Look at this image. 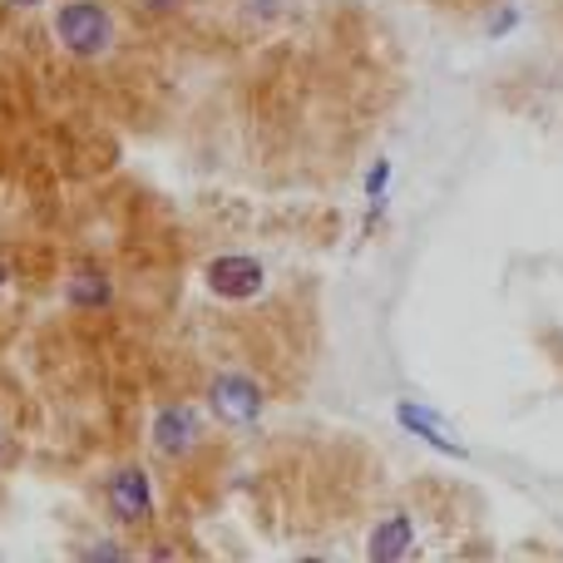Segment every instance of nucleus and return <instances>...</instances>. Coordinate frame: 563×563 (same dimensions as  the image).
<instances>
[{
	"label": "nucleus",
	"mask_w": 563,
	"mask_h": 563,
	"mask_svg": "<svg viewBox=\"0 0 563 563\" xmlns=\"http://www.w3.org/2000/svg\"><path fill=\"white\" fill-rule=\"evenodd\" d=\"M55 40L75 59H99L114 45V15L99 0H65L55 10Z\"/></svg>",
	"instance_id": "f257e3e1"
},
{
	"label": "nucleus",
	"mask_w": 563,
	"mask_h": 563,
	"mask_svg": "<svg viewBox=\"0 0 563 563\" xmlns=\"http://www.w3.org/2000/svg\"><path fill=\"white\" fill-rule=\"evenodd\" d=\"M208 410L223 426H257V416H263V386L253 376H243V371H223L208 386Z\"/></svg>",
	"instance_id": "f03ea898"
},
{
	"label": "nucleus",
	"mask_w": 563,
	"mask_h": 563,
	"mask_svg": "<svg viewBox=\"0 0 563 563\" xmlns=\"http://www.w3.org/2000/svg\"><path fill=\"white\" fill-rule=\"evenodd\" d=\"M104 495H109V509H114V519L124 529H139V525L154 519V485H148V475L139 465L114 470L109 485H104Z\"/></svg>",
	"instance_id": "7ed1b4c3"
},
{
	"label": "nucleus",
	"mask_w": 563,
	"mask_h": 563,
	"mask_svg": "<svg viewBox=\"0 0 563 563\" xmlns=\"http://www.w3.org/2000/svg\"><path fill=\"white\" fill-rule=\"evenodd\" d=\"M263 263L257 257H247V253H223V257H213L208 263V287H213V297H223V301H247V297H257L263 291Z\"/></svg>",
	"instance_id": "20e7f679"
},
{
	"label": "nucleus",
	"mask_w": 563,
	"mask_h": 563,
	"mask_svg": "<svg viewBox=\"0 0 563 563\" xmlns=\"http://www.w3.org/2000/svg\"><path fill=\"white\" fill-rule=\"evenodd\" d=\"M154 450L158 455H188V450L203 440V420H198L194 406H164L154 416Z\"/></svg>",
	"instance_id": "39448f33"
},
{
	"label": "nucleus",
	"mask_w": 563,
	"mask_h": 563,
	"mask_svg": "<svg viewBox=\"0 0 563 563\" xmlns=\"http://www.w3.org/2000/svg\"><path fill=\"white\" fill-rule=\"evenodd\" d=\"M396 420L410 430V435H420L430 450H440V455H465V445H460L455 435H450L445 426H440L435 416H426V406H416V400H400L396 406Z\"/></svg>",
	"instance_id": "423d86ee"
},
{
	"label": "nucleus",
	"mask_w": 563,
	"mask_h": 563,
	"mask_svg": "<svg viewBox=\"0 0 563 563\" xmlns=\"http://www.w3.org/2000/svg\"><path fill=\"white\" fill-rule=\"evenodd\" d=\"M410 544H416V519H410V515H390L386 525H376V534H371V559H376V563L406 559Z\"/></svg>",
	"instance_id": "0eeeda50"
},
{
	"label": "nucleus",
	"mask_w": 563,
	"mask_h": 563,
	"mask_svg": "<svg viewBox=\"0 0 563 563\" xmlns=\"http://www.w3.org/2000/svg\"><path fill=\"white\" fill-rule=\"evenodd\" d=\"M65 297H69V307H79V311H99V307H109V301H114V287H109V277L99 273L95 263H85L75 277H69Z\"/></svg>",
	"instance_id": "6e6552de"
},
{
	"label": "nucleus",
	"mask_w": 563,
	"mask_h": 563,
	"mask_svg": "<svg viewBox=\"0 0 563 563\" xmlns=\"http://www.w3.org/2000/svg\"><path fill=\"white\" fill-rule=\"evenodd\" d=\"M139 10H144V15H174L178 0H139Z\"/></svg>",
	"instance_id": "1a4fd4ad"
},
{
	"label": "nucleus",
	"mask_w": 563,
	"mask_h": 563,
	"mask_svg": "<svg viewBox=\"0 0 563 563\" xmlns=\"http://www.w3.org/2000/svg\"><path fill=\"white\" fill-rule=\"evenodd\" d=\"M386 178H390V164H376L366 174V194H380V188H386Z\"/></svg>",
	"instance_id": "9d476101"
},
{
	"label": "nucleus",
	"mask_w": 563,
	"mask_h": 563,
	"mask_svg": "<svg viewBox=\"0 0 563 563\" xmlns=\"http://www.w3.org/2000/svg\"><path fill=\"white\" fill-rule=\"evenodd\" d=\"M89 554H95V559H119V554H124V549H119V544H95V549H89Z\"/></svg>",
	"instance_id": "9b49d317"
},
{
	"label": "nucleus",
	"mask_w": 563,
	"mask_h": 563,
	"mask_svg": "<svg viewBox=\"0 0 563 563\" xmlns=\"http://www.w3.org/2000/svg\"><path fill=\"white\" fill-rule=\"evenodd\" d=\"M5 5H10V10H35L40 0H5Z\"/></svg>",
	"instance_id": "f8f14e48"
},
{
	"label": "nucleus",
	"mask_w": 563,
	"mask_h": 563,
	"mask_svg": "<svg viewBox=\"0 0 563 563\" xmlns=\"http://www.w3.org/2000/svg\"><path fill=\"white\" fill-rule=\"evenodd\" d=\"M0 450H5V435H0Z\"/></svg>",
	"instance_id": "ddd939ff"
}]
</instances>
